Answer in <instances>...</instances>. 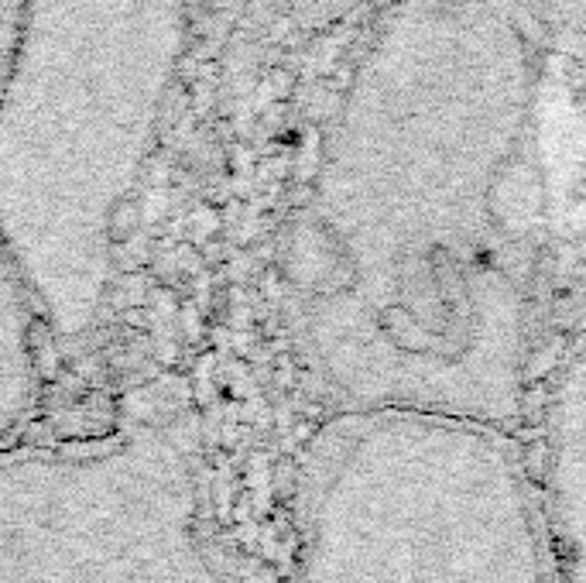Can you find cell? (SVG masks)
Instances as JSON below:
<instances>
[{
  "label": "cell",
  "instance_id": "cell-1",
  "mask_svg": "<svg viewBox=\"0 0 586 583\" xmlns=\"http://www.w3.org/2000/svg\"><path fill=\"white\" fill-rule=\"evenodd\" d=\"M186 0H31L0 83V241L38 323L90 337L114 223L186 52Z\"/></svg>",
  "mask_w": 586,
  "mask_h": 583
},
{
  "label": "cell",
  "instance_id": "cell-2",
  "mask_svg": "<svg viewBox=\"0 0 586 583\" xmlns=\"http://www.w3.org/2000/svg\"><path fill=\"white\" fill-rule=\"evenodd\" d=\"M292 583H563L515 426L353 409L305 443Z\"/></svg>",
  "mask_w": 586,
  "mask_h": 583
},
{
  "label": "cell",
  "instance_id": "cell-3",
  "mask_svg": "<svg viewBox=\"0 0 586 583\" xmlns=\"http://www.w3.org/2000/svg\"><path fill=\"white\" fill-rule=\"evenodd\" d=\"M0 583H234L189 450L155 426L0 450Z\"/></svg>",
  "mask_w": 586,
  "mask_h": 583
},
{
  "label": "cell",
  "instance_id": "cell-4",
  "mask_svg": "<svg viewBox=\"0 0 586 583\" xmlns=\"http://www.w3.org/2000/svg\"><path fill=\"white\" fill-rule=\"evenodd\" d=\"M525 439L563 583H586V244L552 258L521 398Z\"/></svg>",
  "mask_w": 586,
  "mask_h": 583
},
{
  "label": "cell",
  "instance_id": "cell-5",
  "mask_svg": "<svg viewBox=\"0 0 586 583\" xmlns=\"http://www.w3.org/2000/svg\"><path fill=\"white\" fill-rule=\"evenodd\" d=\"M35 326H42L35 302L0 241V450H7L38 395Z\"/></svg>",
  "mask_w": 586,
  "mask_h": 583
},
{
  "label": "cell",
  "instance_id": "cell-6",
  "mask_svg": "<svg viewBox=\"0 0 586 583\" xmlns=\"http://www.w3.org/2000/svg\"><path fill=\"white\" fill-rule=\"evenodd\" d=\"M28 4L31 0H0V83H4L7 66H11V55H14V45H18Z\"/></svg>",
  "mask_w": 586,
  "mask_h": 583
}]
</instances>
